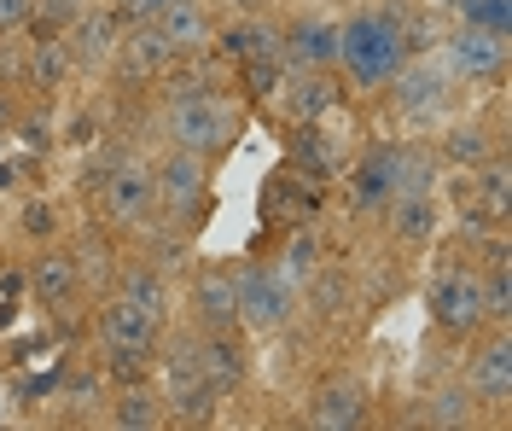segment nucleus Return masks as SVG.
I'll list each match as a JSON object with an SVG mask.
<instances>
[{
  "mask_svg": "<svg viewBox=\"0 0 512 431\" xmlns=\"http://www.w3.org/2000/svg\"><path fill=\"white\" fill-rule=\"evenodd\" d=\"M338 65L350 70L355 88H384L408 65V41L396 30V18L390 12H355L350 24H338Z\"/></svg>",
  "mask_w": 512,
  "mask_h": 431,
  "instance_id": "nucleus-1",
  "label": "nucleus"
},
{
  "mask_svg": "<svg viewBox=\"0 0 512 431\" xmlns=\"http://www.w3.org/2000/svg\"><path fill=\"white\" fill-rule=\"evenodd\" d=\"M245 111L210 88H192V94H175L169 111H163V134L181 146V152H198V158H216L227 140L239 134Z\"/></svg>",
  "mask_w": 512,
  "mask_h": 431,
  "instance_id": "nucleus-2",
  "label": "nucleus"
},
{
  "mask_svg": "<svg viewBox=\"0 0 512 431\" xmlns=\"http://www.w3.org/2000/svg\"><path fill=\"white\" fill-rule=\"evenodd\" d=\"M384 88L396 94V117H402L408 129H443V123H448L454 76H448L437 59H414V53H408V65L396 70Z\"/></svg>",
  "mask_w": 512,
  "mask_h": 431,
  "instance_id": "nucleus-3",
  "label": "nucleus"
},
{
  "mask_svg": "<svg viewBox=\"0 0 512 431\" xmlns=\"http://www.w3.org/2000/svg\"><path fill=\"white\" fill-rule=\"evenodd\" d=\"M291 309H297V292L274 268H239L233 274V315H239V327L274 332L291 321Z\"/></svg>",
  "mask_w": 512,
  "mask_h": 431,
  "instance_id": "nucleus-4",
  "label": "nucleus"
},
{
  "mask_svg": "<svg viewBox=\"0 0 512 431\" xmlns=\"http://www.w3.org/2000/svg\"><path fill=\"white\" fill-rule=\"evenodd\" d=\"M431 315H437V327L443 332H478L489 321V309H483V274L478 268H448L431 280Z\"/></svg>",
  "mask_w": 512,
  "mask_h": 431,
  "instance_id": "nucleus-5",
  "label": "nucleus"
},
{
  "mask_svg": "<svg viewBox=\"0 0 512 431\" xmlns=\"http://www.w3.org/2000/svg\"><path fill=\"white\" fill-rule=\"evenodd\" d=\"M99 193H105V216H111L117 228H146L152 210H158V169L117 164V169H105Z\"/></svg>",
  "mask_w": 512,
  "mask_h": 431,
  "instance_id": "nucleus-6",
  "label": "nucleus"
},
{
  "mask_svg": "<svg viewBox=\"0 0 512 431\" xmlns=\"http://www.w3.org/2000/svg\"><path fill=\"white\" fill-rule=\"evenodd\" d=\"M443 70L454 82H495V76L507 70V35L460 24V30L443 41Z\"/></svg>",
  "mask_w": 512,
  "mask_h": 431,
  "instance_id": "nucleus-7",
  "label": "nucleus"
},
{
  "mask_svg": "<svg viewBox=\"0 0 512 431\" xmlns=\"http://www.w3.org/2000/svg\"><path fill=\"white\" fill-rule=\"evenodd\" d=\"M204 181H210V158H198V152H181V146H175V158L158 169V210L175 216V228H187L192 210L204 204Z\"/></svg>",
  "mask_w": 512,
  "mask_h": 431,
  "instance_id": "nucleus-8",
  "label": "nucleus"
},
{
  "mask_svg": "<svg viewBox=\"0 0 512 431\" xmlns=\"http://www.w3.org/2000/svg\"><path fill=\"white\" fill-rule=\"evenodd\" d=\"M163 373H169V402H163V408H175L181 420H210L216 391H210V379H204L198 344H175V350H169V362H163Z\"/></svg>",
  "mask_w": 512,
  "mask_h": 431,
  "instance_id": "nucleus-9",
  "label": "nucleus"
},
{
  "mask_svg": "<svg viewBox=\"0 0 512 431\" xmlns=\"http://www.w3.org/2000/svg\"><path fill=\"white\" fill-rule=\"evenodd\" d=\"M280 59H286L291 70L338 65V24H332V18H297L291 30H280Z\"/></svg>",
  "mask_w": 512,
  "mask_h": 431,
  "instance_id": "nucleus-10",
  "label": "nucleus"
},
{
  "mask_svg": "<svg viewBox=\"0 0 512 431\" xmlns=\"http://www.w3.org/2000/svg\"><path fill=\"white\" fill-rule=\"evenodd\" d=\"M466 391H472V402H489V408H507L512 402V344L507 338H495L489 350L472 356V367H466Z\"/></svg>",
  "mask_w": 512,
  "mask_h": 431,
  "instance_id": "nucleus-11",
  "label": "nucleus"
},
{
  "mask_svg": "<svg viewBox=\"0 0 512 431\" xmlns=\"http://www.w3.org/2000/svg\"><path fill=\"white\" fill-rule=\"evenodd\" d=\"M158 327H163L158 315L140 309L134 298H123V292L105 303V315H99V338L105 344H128V350H152L158 344Z\"/></svg>",
  "mask_w": 512,
  "mask_h": 431,
  "instance_id": "nucleus-12",
  "label": "nucleus"
},
{
  "mask_svg": "<svg viewBox=\"0 0 512 431\" xmlns=\"http://www.w3.org/2000/svg\"><path fill=\"white\" fill-rule=\"evenodd\" d=\"M280 105H286V117L297 123V129H309V123H320V117L332 111V82H326L320 70H291V65H286Z\"/></svg>",
  "mask_w": 512,
  "mask_h": 431,
  "instance_id": "nucleus-13",
  "label": "nucleus"
},
{
  "mask_svg": "<svg viewBox=\"0 0 512 431\" xmlns=\"http://www.w3.org/2000/svg\"><path fill=\"white\" fill-rule=\"evenodd\" d=\"M152 24L163 30V41H169L175 53H198V47L210 41V12H204V0H163Z\"/></svg>",
  "mask_w": 512,
  "mask_h": 431,
  "instance_id": "nucleus-14",
  "label": "nucleus"
},
{
  "mask_svg": "<svg viewBox=\"0 0 512 431\" xmlns=\"http://www.w3.org/2000/svg\"><path fill=\"white\" fill-rule=\"evenodd\" d=\"M192 303H198L204 332L239 327V315H233V274H227V268H204V274H198V286H192Z\"/></svg>",
  "mask_w": 512,
  "mask_h": 431,
  "instance_id": "nucleus-15",
  "label": "nucleus"
},
{
  "mask_svg": "<svg viewBox=\"0 0 512 431\" xmlns=\"http://www.w3.org/2000/svg\"><path fill=\"white\" fill-rule=\"evenodd\" d=\"M390 199H396V146H373L355 164V204L361 210H379Z\"/></svg>",
  "mask_w": 512,
  "mask_h": 431,
  "instance_id": "nucleus-16",
  "label": "nucleus"
},
{
  "mask_svg": "<svg viewBox=\"0 0 512 431\" xmlns=\"http://www.w3.org/2000/svg\"><path fill=\"white\" fill-rule=\"evenodd\" d=\"M384 210H390L396 239H408V245H425V239L437 233V199H431V193H396Z\"/></svg>",
  "mask_w": 512,
  "mask_h": 431,
  "instance_id": "nucleus-17",
  "label": "nucleus"
},
{
  "mask_svg": "<svg viewBox=\"0 0 512 431\" xmlns=\"http://www.w3.org/2000/svg\"><path fill=\"white\" fill-rule=\"evenodd\" d=\"M24 286H30L41 303H70V298H76V286H82V274H76V257H64V251L41 257V263L24 274Z\"/></svg>",
  "mask_w": 512,
  "mask_h": 431,
  "instance_id": "nucleus-18",
  "label": "nucleus"
},
{
  "mask_svg": "<svg viewBox=\"0 0 512 431\" xmlns=\"http://www.w3.org/2000/svg\"><path fill=\"white\" fill-rule=\"evenodd\" d=\"M367 420V397L355 391V385H332V391H320L315 408H309V426L320 431H350Z\"/></svg>",
  "mask_w": 512,
  "mask_h": 431,
  "instance_id": "nucleus-19",
  "label": "nucleus"
},
{
  "mask_svg": "<svg viewBox=\"0 0 512 431\" xmlns=\"http://www.w3.org/2000/svg\"><path fill=\"white\" fill-rule=\"evenodd\" d=\"M198 362H204V379H210V391H233V385L245 379V350H239L227 332H210V338L198 344Z\"/></svg>",
  "mask_w": 512,
  "mask_h": 431,
  "instance_id": "nucleus-20",
  "label": "nucleus"
},
{
  "mask_svg": "<svg viewBox=\"0 0 512 431\" xmlns=\"http://www.w3.org/2000/svg\"><path fill=\"white\" fill-rule=\"evenodd\" d=\"M169 59H175V47L163 41V30L152 24V18H140V30L123 35V65H128V76H152V70H163Z\"/></svg>",
  "mask_w": 512,
  "mask_h": 431,
  "instance_id": "nucleus-21",
  "label": "nucleus"
},
{
  "mask_svg": "<svg viewBox=\"0 0 512 431\" xmlns=\"http://www.w3.org/2000/svg\"><path fill=\"white\" fill-rule=\"evenodd\" d=\"M222 47L233 59H280V30L262 24V18H245V24H233L222 35Z\"/></svg>",
  "mask_w": 512,
  "mask_h": 431,
  "instance_id": "nucleus-22",
  "label": "nucleus"
},
{
  "mask_svg": "<svg viewBox=\"0 0 512 431\" xmlns=\"http://www.w3.org/2000/svg\"><path fill=\"white\" fill-rule=\"evenodd\" d=\"M419 420L437 431H454V426H472V391L466 385H443V391H431L425 408H419Z\"/></svg>",
  "mask_w": 512,
  "mask_h": 431,
  "instance_id": "nucleus-23",
  "label": "nucleus"
},
{
  "mask_svg": "<svg viewBox=\"0 0 512 431\" xmlns=\"http://www.w3.org/2000/svg\"><path fill=\"white\" fill-rule=\"evenodd\" d=\"M448 129V123H443ZM443 158L448 164H466V169H478L495 158V140H489V129H478V123H454V129L443 134Z\"/></svg>",
  "mask_w": 512,
  "mask_h": 431,
  "instance_id": "nucleus-24",
  "label": "nucleus"
},
{
  "mask_svg": "<svg viewBox=\"0 0 512 431\" xmlns=\"http://www.w3.org/2000/svg\"><path fill=\"white\" fill-rule=\"evenodd\" d=\"M111 426H123V431H158L163 426V397L140 391V385H128L123 397H117V408H111Z\"/></svg>",
  "mask_w": 512,
  "mask_h": 431,
  "instance_id": "nucleus-25",
  "label": "nucleus"
},
{
  "mask_svg": "<svg viewBox=\"0 0 512 431\" xmlns=\"http://www.w3.org/2000/svg\"><path fill=\"white\" fill-rule=\"evenodd\" d=\"M437 187V152L396 146V193H431Z\"/></svg>",
  "mask_w": 512,
  "mask_h": 431,
  "instance_id": "nucleus-26",
  "label": "nucleus"
},
{
  "mask_svg": "<svg viewBox=\"0 0 512 431\" xmlns=\"http://www.w3.org/2000/svg\"><path fill=\"white\" fill-rule=\"evenodd\" d=\"M70 30H76V59H82V65H99V59H111L117 35H111V18H105V12H82Z\"/></svg>",
  "mask_w": 512,
  "mask_h": 431,
  "instance_id": "nucleus-27",
  "label": "nucleus"
},
{
  "mask_svg": "<svg viewBox=\"0 0 512 431\" xmlns=\"http://www.w3.org/2000/svg\"><path fill=\"white\" fill-rule=\"evenodd\" d=\"M64 70H70V47H64V35H41L30 53V82L35 88H59Z\"/></svg>",
  "mask_w": 512,
  "mask_h": 431,
  "instance_id": "nucleus-28",
  "label": "nucleus"
},
{
  "mask_svg": "<svg viewBox=\"0 0 512 431\" xmlns=\"http://www.w3.org/2000/svg\"><path fill=\"white\" fill-rule=\"evenodd\" d=\"M460 24L472 30H489V35H512V0H454Z\"/></svg>",
  "mask_w": 512,
  "mask_h": 431,
  "instance_id": "nucleus-29",
  "label": "nucleus"
},
{
  "mask_svg": "<svg viewBox=\"0 0 512 431\" xmlns=\"http://www.w3.org/2000/svg\"><path fill=\"white\" fill-rule=\"evenodd\" d=\"M280 268H286V274H280L286 286H309V280L320 274V245H315V233H297V239L286 245V257H280Z\"/></svg>",
  "mask_w": 512,
  "mask_h": 431,
  "instance_id": "nucleus-30",
  "label": "nucleus"
},
{
  "mask_svg": "<svg viewBox=\"0 0 512 431\" xmlns=\"http://www.w3.org/2000/svg\"><path fill=\"white\" fill-rule=\"evenodd\" d=\"M123 298H134L140 309H152L163 321V309H169V292H163V268H128V280H123Z\"/></svg>",
  "mask_w": 512,
  "mask_h": 431,
  "instance_id": "nucleus-31",
  "label": "nucleus"
},
{
  "mask_svg": "<svg viewBox=\"0 0 512 431\" xmlns=\"http://www.w3.org/2000/svg\"><path fill=\"white\" fill-rule=\"evenodd\" d=\"M478 193H483V204L495 210V216H507V187H512V169L501 164V158H489V164H478Z\"/></svg>",
  "mask_w": 512,
  "mask_h": 431,
  "instance_id": "nucleus-32",
  "label": "nucleus"
},
{
  "mask_svg": "<svg viewBox=\"0 0 512 431\" xmlns=\"http://www.w3.org/2000/svg\"><path fill=\"white\" fill-rule=\"evenodd\" d=\"M76 274H82L88 286H105V280H111V245L88 239V245H82V257H76Z\"/></svg>",
  "mask_w": 512,
  "mask_h": 431,
  "instance_id": "nucleus-33",
  "label": "nucleus"
},
{
  "mask_svg": "<svg viewBox=\"0 0 512 431\" xmlns=\"http://www.w3.org/2000/svg\"><path fill=\"white\" fill-rule=\"evenodd\" d=\"M41 12H47V35H59L82 18V0H41Z\"/></svg>",
  "mask_w": 512,
  "mask_h": 431,
  "instance_id": "nucleus-34",
  "label": "nucleus"
},
{
  "mask_svg": "<svg viewBox=\"0 0 512 431\" xmlns=\"http://www.w3.org/2000/svg\"><path fill=\"white\" fill-rule=\"evenodd\" d=\"M35 0H0V30H18V24H30Z\"/></svg>",
  "mask_w": 512,
  "mask_h": 431,
  "instance_id": "nucleus-35",
  "label": "nucleus"
},
{
  "mask_svg": "<svg viewBox=\"0 0 512 431\" xmlns=\"http://www.w3.org/2000/svg\"><path fill=\"white\" fill-rule=\"evenodd\" d=\"M24 228H30L35 239H47V233H53V204H30V210H24Z\"/></svg>",
  "mask_w": 512,
  "mask_h": 431,
  "instance_id": "nucleus-36",
  "label": "nucleus"
},
{
  "mask_svg": "<svg viewBox=\"0 0 512 431\" xmlns=\"http://www.w3.org/2000/svg\"><path fill=\"white\" fill-rule=\"evenodd\" d=\"M158 6H163V0H123L128 18H158Z\"/></svg>",
  "mask_w": 512,
  "mask_h": 431,
  "instance_id": "nucleus-37",
  "label": "nucleus"
},
{
  "mask_svg": "<svg viewBox=\"0 0 512 431\" xmlns=\"http://www.w3.org/2000/svg\"><path fill=\"white\" fill-rule=\"evenodd\" d=\"M12 181H18V175H12V164H0V187H12Z\"/></svg>",
  "mask_w": 512,
  "mask_h": 431,
  "instance_id": "nucleus-38",
  "label": "nucleus"
},
{
  "mask_svg": "<svg viewBox=\"0 0 512 431\" xmlns=\"http://www.w3.org/2000/svg\"><path fill=\"white\" fill-rule=\"evenodd\" d=\"M0 134H6V105H0Z\"/></svg>",
  "mask_w": 512,
  "mask_h": 431,
  "instance_id": "nucleus-39",
  "label": "nucleus"
},
{
  "mask_svg": "<svg viewBox=\"0 0 512 431\" xmlns=\"http://www.w3.org/2000/svg\"><path fill=\"white\" fill-rule=\"evenodd\" d=\"M431 6H454V0H431Z\"/></svg>",
  "mask_w": 512,
  "mask_h": 431,
  "instance_id": "nucleus-40",
  "label": "nucleus"
},
{
  "mask_svg": "<svg viewBox=\"0 0 512 431\" xmlns=\"http://www.w3.org/2000/svg\"><path fill=\"white\" fill-rule=\"evenodd\" d=\"M239 6H251V0H239Z\"/></svg>",
  "mask_w": 512,
  "mask_h": 431,
  "instance_id": "nucleus-41",
  "label": "nucleus"
}]
</instances>
